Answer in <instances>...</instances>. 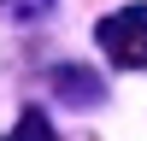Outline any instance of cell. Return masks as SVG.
<instances>
[{
  "instance_id": "2",
  "label": "cell",
  "mask_w": 147,
  "mask_h": 141,
  "mask_svg": "<svg viewBox=\"0 0 147 141\" xmlns=\"http://www.w3.org/2000/svg\"><path fill=\"white\" fill-rule=\"evenodd\" d=\"M53 94H59V100H71V106H94V100H100V77H94V70H82V65H59L53 70Z\"/></svg>"
},
{
  "instance_id": "3",
  "label": "cell",
  "mask_w": 147,
  "mask_h": 141,
  "mask_svg": "<svg viewBox=\"0 0 147 141\" xmlns=\"http://www.w3.org/2000/svg\"><path fill=\"white\" fill-rule=\"evenodd\" d=\"M6 141H59V135H53V124H47V112H35V106H30V112L18 117V129H12Z\"/></svg>"
},
{
  "instance_id": "1",
  "label": "cell",
  "mask_w": 147,
  "mask_h": 141,
  "mask_svg": "<svg viewBox=\"0 0 147 141\" xmlns=\"http://www.w3.org/2000/svg\"><path fill=\"white\" fill-rule=\"evenodd\" d=\"M94 35L118 70H147V6H124L112 18H100Z\"/></svg>"
}]
</instances>
